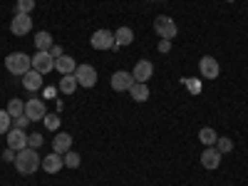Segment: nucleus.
<instances>
[{
	"label": "nucleus",
	"mask_w": 248,
	"mask_h": 186,
	"mask_svg": "<svg viewBox=\"0 0 248 186\" xmlns=\"http://www.w3.org/2000/svg\"><path fill=\"white\" fill-rule=\"evenodd\" d=\"M40 154H37V149H32V147H25L23 152H17V156H15V169H17V174H23V176H30V174H35L37 169H40Z\"/></svg>",
	"instance_id": "f257e3e1"
},
{
	"label": "nucleus",
	"mask_w": 248,
	"mask_h": 186,
	"mask_svg": "<svg viewBox=\"0 0 248 186\" xmlns=\"http://www.w3.org/2000/svg\"><path fill=\"white\" fill-rule=\"evenodd\" d=\"M5 70L10 75H25V72L32 70V60L25 52H10L5 57Z\"/></svg>",
	"instance_id": "f03ea898"
},
{
	"label": "nucleus",
	"mask_w": 248,
	"mask_h": 186,
	"mask_svg": "<svg viewBox=\"0 0 248 186\" xmlns=\"http://www.w3.org/2000/svg\"><path fill=\"white\" fill-rule=\"evenodd\" d=\"M154 30H156V35H159L161 40H174L176 32H179L176 23H174L171 17H167V15H159V17L154 20Z\"/></svg>",
	"instance_id": "7ed1b4c3"
},
{
	"label": "nucleus",
	"mask_w": 248,
	"mask_h": 186,
	"mask_svg": "<svg viewBox=\"0 0 248 186\" xmlns=\"http://www.w3.org/2000/svg\"><path fill=\"white\" fill-rule=\"evenodd\" d=\"M30 60H32V70H37L40 75H47L50 70H55V57L50 55V50H37V55H32Z\"/></svg>",
	"instance_id": "20e7f679"
},
{
	"label": "nucleus",
	"mask_w": 248,
	"mask_h": 186,
	"mask_svg": "<svg viewBox=\"0 0 248 186\" xmlns=\"http://www.w3.org/2000/svg\"><path fill=\"white\" fill-rule=\"evenodd\" d=\"M30 30H32V17L25 15V13H17V15L13 17V23H10V32H13L15 37H25Z\"/></svg>",
	"instance_id": "39448f33"
},
{
	"label": "nucleus",
	"mask_w": 248,
	"mask_h": 186,
	"mask_svg": "<svg viewBox=\"0 0 248 186\" xmlns=\"http://www.w3.org/2000/svg\"><path fill=\"white\" fill-rule=\"evenodd\" d=\"M90 43H92L94 50H112V47H117V45H114V32H112V30H97V32H92Z\"/></svg>",
	"instance_id": "423d86ee"
},
{
	"label": "nucleus",
	"mask_w": 248,
	"mask_h": 186,
	"mask_svg": "<svg viewBox=\"0 0 248 186\" xmlns=\"http://www.w3.org/2000/svg\"><path fill=\"white\" fill-rule=\"evenodd\" d=\"M75 77H77V85L79 87H94L97 85V70L92 65H77Z\"/></svg>",
	"instance_id": "0eeeda50"
},
{
	"label": "nucleus",
	"mask_w": 248,
	"mask_h": 186,
	"mask_svg": "<svg viewBox=\"0 0 248 186\" xmlns=\"http://www.w3.org/2000/svg\"><path fill=\"white\" fill-rule=\"evenodd\" d=\"M199 72H201V77H203V79H216V77L221 75L218 60H216V57H211V55L201 57V62H199Z\"/></svg>",
	"instance_id": "6e6552de"
},
{
	"label": "nucleus",
	"mask_w": 248,
	"mask_h": 186,
	"mask_svg": "<svg viewBox=\"0 0 248 186\" xmlns=\"http://www.w3.org/2000/svg\"><path fill=\"white\" fill-rule=\"evenodd\" d=\"M134 85V75L132 72H124V70H117L112 75V90L114 92H129Z\"/></svg>",
	"instance_id": "1a4fd4ad"
},
{
	"label": "nucleus",
	"mask_w": 248,
	"mask_h": 186,
	"mask_svg": "<svg viewBox=\"0 0 248 186\" xmlns=\"http://www.w3.org/2000/svg\"><path fill=\"white\" fill-rule=\"evenodd\" d=\"M25 114L30 117V122H43L45 114H47L45 102H43V99H37V97L28 99V102H25Z\"/></svg>",
	"instance_id": "9d476101"
},
{
	"label": "nucleus",
	"mask_w": 248,
	"mask_h": 186,
	"mask_svg": "<svg viewBox=\"0 0 248 186\" xmlns=\"http://www.w3.org/2000/svg\"><path fill=\"white\" fill-rule=\"evenodd\" d=\"M5 137H8V147L15 149V152H23V149L28 147V134H25V129H15V127H13Z\"/></svg>",
	"instance_id": "9b49d317"
},
{
	"label": "nucleus",
	"mask_w": 248,
	"mask_h": 186,
	"mask_svg": "<svg viewBox=\"0 0 248 186\" xmlns=\"http://www.w3.org/2000/svg\"><path fill=\"white\" fill-rule=\"evenodd\" d=\"M40 167L45 169V174H57L62 167H65V156L57 154V152H52V154H47L43 161H40Z\"/></svg>",
	"instance_id": "f8f14e48"
},
{
	"label": "nucleus",
	"mask_w": 248,
	"mask_h": 186,
	"mask_svg": "<svg viewBox=\"0 0 248 186\" xmlns=\"http://www.w3.org/2000/svg\"><path fill=\"white\" fill-rule=\"evenodd\" d=\"M132 75H134V82H149L152 75H154V65L149 60H139L132 70Z\"/></svg>",
	"instance_id": "ddd939ff"
},
{
	"label": "nucleus",
	"mask_w": 248,
	"mask_h": 186,
	"mask_svg": "<svg viewBox=\"0 0 248 186\" xmlns=\"http://www.w3.org/2000/svg\"><path fill=\"white\" fill-rule=\"evenodd\" d=\"M70 149H72V134H67V132L55 134V139H52V152H57V154H67Z\"/></svg>",
	"instance_id": "4468645a"
},
{
	"label": "nucleus",
	"mask_w": 248,
	"mask_h": 186,
	"mask_svg": "<svg viewBox=\"0 0 248 186\" xmlns=\"http://www.w3.org/2000/svg\"><path fill=\"white\" fill-rule=\"evenodd\" d=\"M201 164H203V169H218V164H221V152H218L216 147L203 149V154H201Z\"/></svg>",
	"instance_id": "2eb2a0df"
},
{
	"label": "nucleus",
	"mask_w": 248,
	"mask_h": 186,
	"mask_svg": "<svg viewBox=\"0 0 248 186\" xmlns=\"http://www.w3.org/2000/svg\"><path fill=\"white\" fill-rule=\"evenodd\" d=\"M23 85H25L28 92H37L40 87H43V75H40L37 70L25 72V75H23Z\"/></svg>",
	"instance_id": "dca6fc26"
},
{
	"label": "nucleus",
	"mask_w": 248,
	"mask_h": 186,
	"mask_svg": "<svg viewBox=\"0 0 248 186\" xmlns=\"http://www.w3.org/2000/svg\"><path fill=\"white\" fill-rule=\"evenodd\" d=\"M55 70H57L60 75H75L77 62H75L70 55H62V57H57V60H55Z\"/></svg>",
	"instance_id": "f3484780"
},
{
	"label": "nucleus",
	"mask_w": 248,
	"mask_h": 186,
	"mask_svg": "<svg viewBox=\"0 0 248 186\" xmlns=\"http://www.w3.org/2000/svg\"><path fill=\"white\" fill-rule=\"evenodd\" d=\"M134 43V30L132 28H119L117 32H114V45L117 47H127V45H132Z\"/></svg>",
	"instance_id": "a211bd4d"
},
{
	"label": "nucleus",
	"mask_w": 248,
	"mask_h": 186,
	"mask_svg": "<svg viewBox=\"0 0 248 186\" xmlns=\"http://www.w3.org/2000/svg\"><path fill=\"white\" fill-rule=\"evenodd\" d=\"M132 99L134 102H147L149 99V87H147V82H134L132 90H129Z\"/></svg>",
	"instance_id": "6ab92c4d"
},
{
	"label": "nucleus",
	"mask_w": 248,
	"mask_h": 186,
	"mask_svg": "<svg viewBox=\"0 0 248 186\" xmlns=\"http://www.w3.org/2000/svg\"><path fill=\"white\" fill-rule=\"evenodd\" d=\"M52 45H55V43H52V35H50V32L43 30V32L35 35V47H37V50H50Z\"/></svg>",
	"instance_id": "aec40b11"
},
{
	"label": "nucleus",
	"mask_w": 248,
	"mask_h": 186,
	"mask_svg": "<svg viewBox=\"0 0 248 186\" xmlns=\"http://www.w3.org/2000/svg\"><path fill=\"white\" fill-rule=\"evenodd\" d=\"M60 90L65 92V94H72V92L77 90V77H75V75H62V79H60Z\"/></svg>",
	"instance_id": "412c9836"
},
{
	"label": "nucleus",
	"mask_w": 248,
	"mask_h": 186,
	"mask_svg": "<svg viewBox=\"0 0 248 186\" xmlns=\"http://www.w3.org/2000/svg\"><path fill=\"white\" fill-rule=\"evenodd\" d=\"M199 139L206 144V147H214V144H216V139H218V134H216L211 127H203V129L199 132Z\"/></svg>",
	"instance_id": "4be33fe9"
},
{
	"label": "nucleus",
	"mask_w": 248,
	"mask_h": 186,
	"mask_svg": "<svg viewBox=\"0 0 248 186\" xmlns=\"http://www.w3.org/2000/svg\"><path fill=\"white\" fill-rule=\"evenodd\" d=\"M13 129V117L8 114V109H0V134H8Z\"/></svg>",
	"instance_id": "5701e85b"
},
{
	"label": "nucleus",
	"mask_w": 248,
	"mask_h": 186,
	"mask_svg": "<svg viewBox=\"0 0 248 186\" xmlns=\"http://www.w3.org/2000/svg\"><path fill=\"white\" fill-rule=\"evenodd\" d=\"M8 114L15 119V117H20V114H25V105L20 99H10V105H8Z\"/></svg>",
	"instance_id": "b1692460"
},
{
	"label": "nucleus",
	"mask_w": 248,
	"mask_h": 186,
	"mask_svg": "<svg viewBox=\"0 0 248 186\" xmlns=\"http://www.w3.org/2000/svg\"><path fill=\"white\" fill-rule=\"evenodd\" d=\"M216 149H218L221 154H229V152L233 149V141H231L229 137H218V139H216Z\"/></svg>",
	"instance_id": "393cba45"
},
{
	"label": "nucleus",
	"mask_w": 248,
	"mask_h": 186,
	"mask_svg": "<svg viewBox=\"0 0 248 186\" xmlns=\"http://www.w3.org/2000/svg\"><path fill=\"white\" fill-rule=\"evenodd\" d=\"M43 122H45V129H50V132H57V129H60V117H57V114H50V112H47Z\"/></svg>",
	"instance_id": "a878e982"
},
{
	"label": "nucleus",
	"mask_w": 248,
	"mask_h": 186,
	"mask_svg": "<svg viewBox=\"0 0 248 186\" xmlns=\"http://www.w3.org/2000/svg\"><path fill=\"white\" fill-rule=\"evenodd\" d=\"M65 167H70V169H77V167H79V154H77V152L70 149V152L65 154Z\"/></svg>",
	"instance_id": "bb28decb"
},
{
	"label": "nucleus",
	"mask_w": 248,
	"mask_h": 186,
	"mask_svg": "<svg viewBox=\"0 0 248 186\" xmlns=\"http://www.w3.org/2000/svg\"><path fill=\"white\" fill-rule=\"evenodd\" d=\"M32 8H35V0H17V5H15L17 13H25V15H30Z\"/></svg>",
	"instance_id": "cd10ccee"
},
{
	"label": "nucleus",
	"mask_w": 248,
	"mask_h": 186,
	"mask_svg": "<svg viewBox=\"0 0 248 186\" xmlns=\"http://www.w3.org/2000/svg\"><path fill=\"white\" fill-rule=\"evenodd\" d=\"M13 127H15V129H28V127H30V117H28V114L15 117V119H13Z\"/></svg>",
	"instance_id": "c85d7f7f"
},
{
	"label": "nucleus",
	"mask_w": 248,
	"mask_h": 186,
	"mask_svg": "<svg viewBox=\"0 0 248 186\" xmlns=\"http://www.w3.org/2000/svg\"><path fill=\"white\" fill-rule=\"evenodd\" d=\"M184 87H189L191 94H199L201 92V82L199 79H184Z\"/></svg>",
	"instance_id": "c756f323"
},
{
	"label": "nucleus",
	"mask_w": 248,
	"mask_h": 186,
	"mask_svg": "<svg viewBox=\"0 0 248 186\" xmlns=\"http://www.w3.org/2000/svg\"><path fill=\"white\" fill-rule=\"evenodd\" d=\"M40 144H43V134H28V147L37 149Z\"/></svg>",
	"instance_id": "7c9ffc66"
},
{
	"label": "nucleus",
	"mask_w": 248,
	"mask_h": 186,
	"mask_svg": "<svg viewBox=\"0 0 248 186\" xmlns=\"http://www.w3.org/2000/svg\"><path fill=\"white\" fill-rule=\"evenodd\" d=\"M15 156H17V152H15V149H10V147L3 152V161H15Z\"/></svg>",
	"instance_id": "2f4dec72"
},
{
	"label": "nucleus",
	"mask_w": 248,
	"mask_h": 186,
	"mask_svg": "<svg viewBox=\"0 0 248 186\" xmlns=\"http://www.w3.org/2000/svg\"><path fill=\"white\" fill-rule=\"evenodd\" d=\"M171 50V40H159V52H169Z\"/></svg>",
	"instance_id": "473e14b6"
},
{
	"label": "nucleus",
	"mask_w": 248,
	"mask_h": 186,
	"mask_svg": "<svg viewBox=\"0 0 248 186\" xmlns=\"http://www.w3.org/2000/svg\"><path fill=\"white\" fill-rule=\"evenodd\" d=\"M50 55H52L55 60H57V57H62V47H60V45H52V47H50Z\"/></svg>",
	"instance_id": "72a5a7b5"
},
{
	"label": "nucleus",
	"mask_w": 248,
	"mask_h": 186,
	"mask_svg": "<svg viewBox=\"0 0 248 186\" xmlns=\"http://www.w3.org/2000/svg\"><path fill=\"white\" fill-rule=\"evenodd\" d=\"M226 3H236V0H226Z\"/></svg>",
	"instance_id": "f704fd0d"
},
{
	"label": "nucleus",
	"mask_w": 248,
	"mask_h": 186,
	"mask_svg": "<svg viewBox=\"0 0 248 186\" xmlns=\"http://www.w3.org/2000/svg\"><path fill=\"white\" fill-rule=\"evenodd\" d=\"M149 3H159V0H149Z\"/></svg>",
	"instance_id": "c9c22d12"
}]
</instances>
